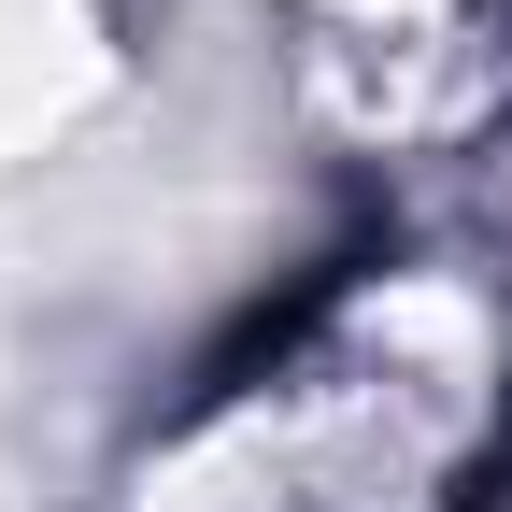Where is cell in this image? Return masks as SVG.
Instances as JSON below:
<instances>
[{"label": "cell", "mask_w": 512, "mask_h": 512, "mask_svg": "<svg viewBox=\"0 0 512 512\" xmlns=\"http://www.w3.org/2000/svg\"><path fill=\"white\" fill-rule=\"evenodd\" d=\"M512 456V256H356L214 370L114 512H484Z\"/></svg>", "instance_id": "1"}]
</instances>
